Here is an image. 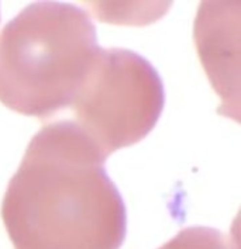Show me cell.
<instances>
[{"mask_svg": "<svg viewBox=\"0 0 241 249\" xmlns=\"http://www.w3.org/2000/svg\"><path fill=\"white\" fill-rule=\"evenodd\" d=\"M106 158L72 120L50 121L27 146L1 201L14 249H119L127 214Z\"/></svg>", "mask_w": 241, "mask_h": 249, "instance_id": "obj_1", "label": "cell"}, {"mask_svg": "<svg viewBox=\"0 0 241 249\" xmlns=\"http://www.w3.org/2000/svg\"><path fill=\"white\" fill-rule=\"evenodd\" d=\"M102 47L89 14L56 1L33 3L0 31V102L45 121L69 108Z\"/></svg>", "mask_w": 241, "mask_h": 249, "instance_id": "obj_2", "label": "cell"}, {"mask_svg": "<svg viewBox=\"0 0 241 249\" xmlns=\"http://www.w3.org/2000/svg\"><path fill=\"white\" fill-rule=\"evenodd\" d=\"M164 102L162 79L146 58L100 48L69 108L72 121L107 158L141 141L155 127Z\"/></svg>", "mask_w": 241, "mask_h": 249, "instance_id": "obj_3", "label": "cell"}, {"mask_svg": "<svg viewBox=\"0 0 241 249\" xmlns=\"http://www.w3.org/2000/svg\"><path fill=\"white\" fill-rule=\"evenodd\" d=\"M158 249H237L226 234L209 227H189Z\"/></svg>", "mask_w": 241, "mask_h": 249, "instance_id": "obj_4", "label": "cell"}]
</instances>
